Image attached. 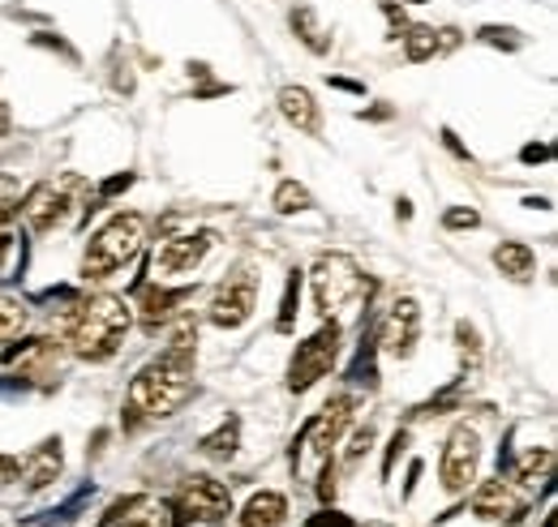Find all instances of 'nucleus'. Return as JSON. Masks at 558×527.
<instances>
[{
    "label": "nucleus",
    "mask_w": 558,
    "mask_h": 527,
    "mask_svg": "<svg viewBox=\"0 0 558 527\" xmlns=\"http://www.w3.org/2000/svg\"><path fill=\"white\" fill-rule=\"evenodd\" d=\"M546 155H550V146H529V150H524V163H533V159H546Z\"/></svg>",
    "instance_id": "32"
},
{
    "label": "nucleus",
    "mask_w": 558,
    "mask_h": 527,
    "mask_svg": "<svg viewBox=\"0 0 558 527\" xmlns=\"http://www.w3.org/2000/svg\"><path fill=\"white\" fill-rule=\"evenodd\" d=\"M17 206H22V185H17L13 176H0V232H4V223L17 215Z\"/></svg>",
    "instance_id": "25"
},
{
    "label": "nucleus",
    "mask_w": 558,
    "mask_h": 527,
    "mask_svg": "<svg viewBox=\"0 0 558 527\" xmlns=\"http://www.w3.org/2000/svg\"><path fill=\"white\" fill-rule=\"evenodd\" d=\"M352 407H356V399L352 395H336L327 407H323V416H314V420L305 425V442H310V451H314L323 463H327V455H331V446L340 442V433L349 429Z\"/></svg>",
    "instance_id": "12"
},
{
    "label": "nucleus",
    "mask_w": 558,
    "mask_h": 527,
    "mask_svg": "<svg viewBox=\"0 0 558 527\" xmlns=\"http://www.w3.org/2000/svg\"><path fill=\"white\" fill-rule=\"evenodd\" d=\"M279 112H283V121L288 125H296L301 133H318V103H314V95L305 90V86H283L279 90Z\"/></svg>",
    "instance_id": "16"
},
{
    "label": "nucleus",
    "mask_w": 558,
    "mask_h": 527,
    "mask_svg": "<svg viewBox=\"0 0 558 527\" xmlns=\"http://www.w3.org/2000/svg\"><path fill=\"white\" fill-rule=\"evenodd\" d=\"M494 266H498L507 279L524 283V279H533L537 258H533V249H529V245H520V241H502V245L494 249Z\"/></svg>",
    "instance_id": "19"
},
{
    "label": "nucleus",
    "mask_w": 558,
    "mask_h": 527,
    "mask_svg": "<svg viewBox=\"0 0 558 527\" xmlns=\"http://www.w3.org/2000/svg\"><path fill=\"white\" fill-rule=\"evenodd\" d=\"M310 287H314L318 314L331 318V314H340L344 305H352V301L365 292V274H361V266L352 262V258H344V254H327V258H318V266H314Z\"/></svg>",
    "instance_id": "7"
},
{
    "label": "nucleus",
    "mask_w": 558,
    "mask_h": 527,
    "mask_svg": "<svg viewBox=\"0 0 558 527\" xmlns=\"http://www.w3.org/2000/svg\"><path fill=\"white\" fill-rule=\"evenodd\" d=\"M134 327V309L121 296H86L61 314V334L70 343L77 360H108L117 356V347L125 343V334Z\"/></svg>",
    "instance_id": "2"
},
{
    "label": "nucleus",
    "mask_w": 558,
    "mask_h": 527,
    "mask_svg": "<svg viewBox=\"0 0 558 527\" xmlns=\"http://www.w3.org/2000/svg\"><path fill=\"white\" fill-rule=\"evenodd\" d=\"M292 26H296V35H301L314 52H327V39H323V30H318V22H314V9H292Z\"/></svg>",
    "instance_id": "24"
},
{
    "label": "nucleus",
    "mask_w": 558,
    "mask_h": 527,
    "mask_svg": "<svg viewBox=\"0 0 558 527\" xmlns=\"http://www.w3.org/2000/svg\"><path fill=\"white\" fill-rule=\"evenodd\" d=\"M254 305H258V274L250 266H236L215 292H210L207 318L210 327L219 330H236L254 318Z\"/></svg>",
    "instance_id": "8"
},
{
    "label": "nucleus",
    "mask_w": 558,
    "mask_h": 527,
    "mask_svg": "<svg viewBox=\"0 0 558 527\" xmlns=\"http://www.w3.org/2000/svg\"><path fill=\"white\" fill-rule=\"evenodd\" d=\"M283 519H288V502L283 493H271V489L254 493L241 511V527H283Z\"/></svg>",
    "instance_id": "17"
},
{
    "label": "nucleus",
    "mask_w": 558,
    "mask_h": 527,
    "mask_svg": "<svg viewBox=\"0 0 558 527\" xmlns=\"http://www.w3.org/2000/svg\"><path fill=\"white\" fill-rule=\"evenodd\" d=\"M417 339H421V309H417V301H413V296H404V301H396V305H391V314L383 318L378 343H383V352H387V356L409 360V356L417 352Z\"/></svg>",
    "instance_id": "10"
},
{
    "label": "nucleus",
    "mask_w": 558,
    "mask_h": 527,
    "mask_svg": "<svg viewBox=\"0 0 558 527\" xmlns=\"http://www.w3.org/2000/svg\"><path fill=\"white\" fill-rule=\"evenodd\" d=\"M456 44V30H434V26H413L409 35H404V52H409V61H429V57H438L442 48H451Z\"/></svg>",
    "instance_id": "18"
},
{
    "label": "nucleus",
    "mask_w": 558,
    "mask_h": 527,
    "mask_svg": "<svg viewBox=\"0 0 558 527\" xmlns=\"http://www.w3.org/2000/svg\"><path fill=\"white\" fill-rule=\"evenodd\" d=\"M296 296H301V274L292 270V279H288V287H283V305H279V330H292V318H296Z\"/></svg>",
    "instance_id": "26"
},
{
    "label": "nucleus",
    "mask_w": 558,
    "mask_h": 527,
    "mask_svg": "<svg viewBox=\"0 0 558 527\" xmlns=\"http://www.w3.org/2000/svg\"><path fill=\"white\" fill-rule=\"evenodd\" d=\"M146 245V215L138 210H121L112 215L86 245V258H82V279L86 283H104L112 279L121 266H130Z\"/></svg>",
    "instance_id": "3"
},
{
    "label": "nucleus",
    "mask_w": 558,
    "mask_h": 527,
    "mask_svg": "<svg viewBox=\"0 0 558 527\" xmlns=\"http://www.w3.org/2000/svg\"><path fill=\"white\" fill-rule=\"evenodd\" d=\"M82 176H61V181H44V185H35L22 206H17V215L26 219V228L31 232H57V228H65L70 223V215L82 206Z\"/></svg>",
    "instance_id": "4"
},
{
    "label": "nucleus",
    "mask_w": 558,
    "mask_h": 527,
    "mask_svg": "<svg viewBox=\"0 0 558 527\" xmlns=\"http://www.w3.org/2000/svg\"><path fill=\"white\" fill-rule=\"evenodd\" d=\"M369 442H374V429L365 425V429H361V433L352 438V446H349V455H344V459L356 463V459H361V455H365V451H369Z\"/></svg>",
    "instance_id": "28"
},
{
    "label": "nucleus",
    "mask_w": 558,
    "mask_h": 527,
    "mask_svg": "<svg viewBox=\"0 0 558 527\" xmlns=\"http://www.w3.org/2000/svg\"><path fill=\"white\" fill-rule=\"evenodd\" d=\"M210 245H215V236L210 232H190V236H172V241H163L159 245V254H155V270L159 274H194L203 258L210 254Z\"/></svg>",
    "instance_id": "13"
},
{
    "label": "nucleus",
    "mask_w": 558,
    "mask_h": 527,
    "mask_svg": "<svg viewBox=\"0 0 558 527\" xmlns=\"http://www.w3.org/2000/svg\"><path fill=\"white\" fill-rule=\"evenodd\" d=\"M305 527H356L349 515H336V511H323V515H314Z\"/></svg>",
    "instance_id": "29"
},
{
    "label": "nucleus",
    "mask_w": 558,
    "mask_h": 527,
    "mask_svg": "<svg viewBox=\"0 0 558 527\" xmlns=\"http://www.w3.org/2000/svg\"><path fill=\"white\" fill-rule=\"evenodd\" d=\"M22 476V463L9 459V455H0V485H13Z\"/></svg>",
    "instance_id": "31"
},
{
    "label": "nucleus",
    "mask_w": 558,
    "mask_h": 527,
    "mask_svg": "<svg viewBox=\"0 0 558 527\" xmlns=\"http://www.w3.org/2000/svg\"><path fill=\"white\" fill-rule=\"evenodd\" d=\"M477 210H447V228H477Z\"/></svg>",
    "instance_id": "30"
},
{
    "label": "nucleus",
    "mask_w": 558,
    "mask_h": 527,
    "mask_svg": "<svg viewBox=\"0 0 558 527\" xmlns=\"http://www.w3.org/2000/svg\"><path fill=\"white\" fill-rule=\"evenodd\" d=\"M550 463H555V455H550V451H533V455H524V463H520V476H515V480H537V476H546V471H550Z\"/></svg>",
    "instance_id": "27"
},
{
    "label": "nucleus",
    "mask_w": 558,
    "mask_h": 527,
    "mask_svg": "<svg viewBox=\"0 0 558 527\" xmlns=\"http://www.w3.org/2000/svg\"><path fill=\"white\" fill-rule=\"evenodd\" d=\"M57 471H61V442H44V446L31 455L26 485H31V489H44V485H52V480H57Z\"/></svg>",
    "instance_id": "21"
},
{
    "label": "nucleus",
    "mask_w": 558,
    "mask_h": 527,
    "mask_svg": "<svg viewBox=\"0 0 558 527\" xmlns=\"http://www.w3.org/2000/svg\"><path fill=\"white\" fill-rule=\"evenodd\" d=\"M168 511L172 524H219L232 511V493L215 476H185L168 498Z\"/></svg>",
    "instance_id": "5"
},
{
    "label": "nucleus",
    "mask_w": 558,
    "mask_h": 527,
    "mask_svg": "<svg viewBox=\"0 0 558 527\" xmlns=\"http://www.w3.org/2000/svg\"><path fill=\"white\" fill-rule=\"evenodd\" d=\"M340 347H344V330L336 322H327L323 330H314L296 352H292V365H288V391L292 395H305L314 382H323L336 360H340Z\"/></svg>",
    "instance_id": "6"
},
{
    "label": "nucleus",
    "mask_w": 558,
    "mask_h": 527,
    "mask_svg": "<svg viewBox=\"0 0 558 527\" xmlns=\"http://www.w3.org/2000/svg\"><path fill=\"white\" fill-rule=\"evenodd\" d=\"M314 198H310V189L305 185H296V181H283L276 189V210L279 215H301V210H310Z\"/></svg>",
    "instance_id": "23"
},
{
    "label": "nucleus",
    "mask_w": 558,
    "mask_h": 527,
    "mask_svg": "<svg viewBox=\"0 0 558 527\" xmlns=\"http://www.w3.org/2000/svg\"><path fill=\"white\" fill-rule=\"evenodd\" d=\"M104 527H177L172 524V511L163 498H150V493H134V498H121L108 515Z\"/></svg>",
    "instance_id": "14"
},
{
    "label": "nucleus",
    "mask_w": 558,
    "mask_h": 527,
    "mask_svg": "<svg viewBox=\"0 0 558 527\" xmlns=\"http://www.w3.org/2000/svg\"><path fill=\"white\" fill-rule=\"evenodd\" d=\"M236 442H241V420L228 416L215 433H207V438L198 442V451H203L207 459H232V455H236Z\"/></svg>",
    "instance_id": "20"
},
{
    "label": "nucleus",
    "mask_w": 558,
    "mask_h": 527,
    "mask_svg": "<svg viewBox=\"0 0 558 527\" xmlns=\"http://www.w3.org/2000/svg\"><path fill=\"white\" fill-rule=\"evenodd\" d=\"M190 292H172V287H163V283H146L138 296V318L146 330L163 327L172 314H177V305L185 301Z\"/></svg>",
    "instance_id": "15"
},
{
    "label": "nucleus",
    "mask_w": 558,
    "mask_h": 527,
    "mask_svg": "<svg viewBox=\"0 0 558 527\" xmlns=\"http://www.w3.org/2000/svg\"><path fill=\"white\" fill-rule=\"evenodd\" d=\"M26 322H31L26 305L13 301V296H0V343H13V339L26 330Z\"/></svg>",
    "instance_id": "22"
},
{
    "label": "nucleus",
    "mask_w": 558,
    "mask_h": 527,
    "mask_svg": "<svg viewBox=\"0 0 558 527\" xmlns=\"http://www.w3.org/2000/svg\"><path fill=\"white\" fill-rule=\"evenodd\" d=\"M198 330L194 322H181L159 360H150L138 378L130 382V412L138 420H159L185 407L194 395V356H198Z\"/></svg>",
    "instance_id": "1"
},
{
    "label": "nucleus",
    "mask_w": 558,
    "mask_h": 527,
    "mask_svg": "<svg viewBox=\"0 0 558 527\" xmlns=\"http://www.w3.org/2000/svg\"><path fill=\"white\" fill-rule=\"evenodd\" d=\"M9 130V112H4V103H0V133Z\"/></svg>",
    "instance_id": "33"
},
{
    "label": "nucleus",
    "mask_w": 558,
    "mask_h": 527,
    "mask_svg": "<svg viewBox=\"0 0 558 527\" xmlns=\"http://www.w3.org/2000/svg\"><path fill=\"white\" fill-rule=\"evenodd\" d=\"M473 515L477 519H507V524H515L524 515V493L515 489V480H502V476L482 480L473 489Z\"/></svg>",
    "instance_id": "11"
},
{
    "label": "nucleus",
    "mask_w": 558,
    "mask_h": 527,
    "mask_svg": "<svg viewBox=\"0 0 558 527\" xmlns=\"http://www.w3.org/2000/svg\"><path fill=\"white\" fill-rule=\"evenodd\" d=\"M482 467V438L469 425H456L442 442V463H438V480L447 493H469Z\"/></svg>",
    "instance_id": "9"
}]
</instances>
